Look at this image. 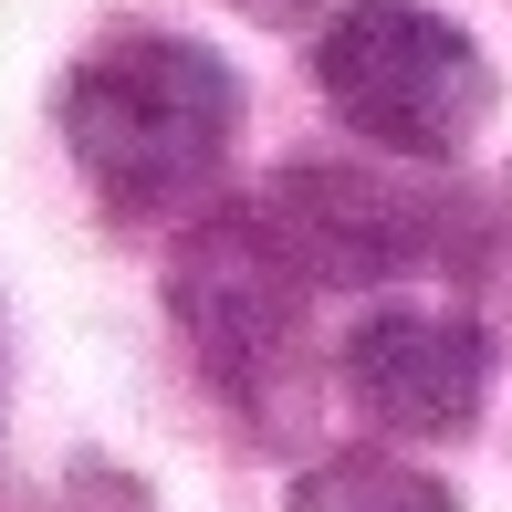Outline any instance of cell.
<instances>
[{
	"label": "cell",
	"instance_id": "1",
	"mask_svg": "<svg viewBox=\"0 0 512 512\" xmlns=\"http://www.w3.org/2000/svg\"><path fill=\"white\" fill-rule=\"evenodd\" d=\"M241 115V74L189 32H115L63 74V147L126 220H168L220 189Z\"/></svg>",
	"mask_w": 512,
	"mask_h": 512
},
{
	"label": "cell",
	"instance_id": "2",
	"mask_svg": "<svg viewBox=\"0 0 512 512\" xmlns=\"http://www.w3.org/2000/svg\"><path fill=\"white\" fill-rule=\"evenodd\" d=\"M314 84L345 136L408 168H450L502 105L481 32H460L429 0H335V21L314 32Z\"/></svg>",
	"mask_w": 512,
	"mask_h": 512
},
{
	"label": "cell",
	"instance_id": "3",
	"mask_svg": "<svg viewBox=\"0 0 512 512\" xmlns=\"http://www.w3.org/2000/svg\"><path fill=\"white\" fill-rule=\"evenodd\" d=\"M304 272L262 230V209H199L168 251V314L189 335L199 377L220 387L251 429H293L314 398V335H304Z\"/></svg>",
	"mask_w": 512,
	"mask_h": 512
},
{
	"label": "cell",
	"instance_id": "4",
	"mask_svg": "<svg viewBox=\"0 0 512 512\" xmlns=\"http://www.w3.org/2000/svg\"><path fill=\"white\" fill-rule=\"evenodd\" d=\"M262 230L314 283H408L429 262H460V209L418 189V168H356V157H283L262 199Z\"/></svg>",
	"mask_w": 512,
	"mask_h": 512
},
{
	"label": "cell",
	"instance_id": "5",
	"mask_svg": "<svg viewBox=\"0 0 512 512\" xmlns=\"http://www.w3.org/2000/svg\"><path fill=\"white\" fill-rule=\"evenodd\" d=\"M492 377H502V356L481 314L398 293V304H366L345 324V387L398 439H471L481 408H492Z\"/></svg>",
	"mask_w": 512,
	"mask_h": 512
},
{
	"label": "cell",
	"instance_id": "6",
	"mask_svg": "<svg viewBox=\"0 0 512 512\" xmlns=\"http://www.w3.org/2000/svg\"><path fill=\"white\" fill-rule=\"evenodd\" d=\"M283 512H460L439 471H418L408 450H324L293 471Z\"/></svg>",
	"mask_w": 512,
	"mask_h": 512
},
{
	"label": "cell",
	"instance_id": "7",
	"mask_svg": "<svg viewBox=\"0 0 512 512\" xmlns=\"http://www.w3.org/2000/svg\"><path fill=\"white\" fill-rule=\"evenodd\" d=\"M63 512H147V492H136L115 460H84V471H74V492H63Z\"/></svg>",
	"mask_w": 512,
	"mask_h": 512
},
{
	"label": "cell",
	"instance_id": "8",
	"mask_svg": "<svg viewBox=\"0 0 512 512\" xmlns=\"http://www.w3.org/2000/svg\"><path fill=\"white\" fill-rule=\"evenodd\" d=\"M241 21H262V32H293V21H314V0H230Z\"/></svg>",
	"mask_w": 512,
	"mask_h": 512
}]
</instances>
